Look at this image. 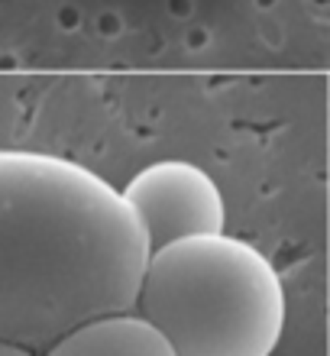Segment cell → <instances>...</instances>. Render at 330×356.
<instances>
[{
  "instance_id": "1",
  "label": "cell",
  "mask_w": 330,
  "mask_h": 356,
  "mask_svg": "<svg viewBox=\"0 0 330 356\" xmlns=\"http://www.w3.org/2000/svg\"><path fill=\"white\" fill-rule=\"evenodd\" d=\"M149 240L120 188L56 152L0 149V340L49 350L133 311Z\"/></svg>"
},
{
  "instance_id": "2",
  "label": "cell",
  "mask_w": 330,
  "mask_h": 356,
  "mask_svg": "<svg viewBox=\"0 0 330 356\" xmlns=\"http://www.w3.org/2000/svg\"><path fill=\"white\" fill-rule=\"evenodd\" d=\"M133 311L162 330L175 356H272L285 289L249 240L195 234L152 250Z\"/></svg>"
},
{
  "instance_id": "3",
  "label": "cell",
  "mask_w": 330,
  "mask_h": 356,
  "mask_svg": "<svg viewBox=\"0 0 330 356\" xmlns=\"http://www.w3.org/2000/svg\"><path fill=\"white\" fill-rule=\"evenodd\" d=\"M120 195L140 217L149 253L181 236L220 234L226 224L217 181L188 159L152 162L120 188Z\"/></svg>"
},
{
  "instance_id": "4",
  "label": "cell",
  "mask_w": 330,
  "mask_h": 356,
  "mask_svg": "<svg viewBox=\"0 0 330 356\" xmlns=\"http://www.w3.org/2000/svg\"><path fill=\"white\" fill-rule=\"evenodd\" d=\"M46 356H175L169 340L159 327L136 311L101 314L85 324L72 327L68 334L42 350Z\"/></svg>"
},
{
  "instance_id": "5",
  "label": "cell",
  "mask_w": 330,
  "mask_h": 356,
  "mask_svg": "<svg viewBox=\"0 0 330 356\" xmlns=\"http://www.w3.org/2000/svg\"><path fill=\"white\" fill-rule=\"evenodd\" d=\"M0 356H36L33 350L19 347V343H10V340H0Z\"/></svg>"
}]
</instances>
